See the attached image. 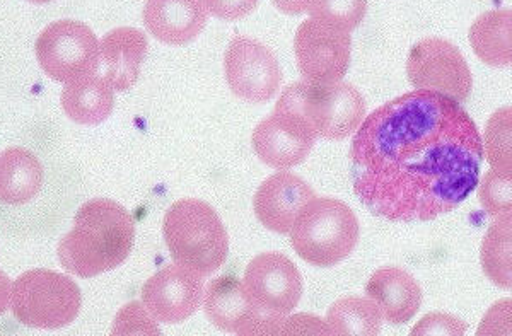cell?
I'll return each mask as SVG.
<instances>
[{"instance_id":"cell-1","label":"cell","mask_w":512,"mask_h":336,"mask_svg":"<svg viewBox=\"0 0 512 336\" xmlns=\"http://www.w3.org/2000/svg\"><path fill=\"white\" fill-rule=\"evenodd\" d=\"M482 137L465 108L415 89L379 106L350 147L354 192L376 217L427 222L477 190Z\"/></svg>"},{"instance_id":"cell-2","label":"cell","mask_w":512,"mask_h":336,"mask_svg":"<svg viewBox=\"0 0 512 336\" xmlns=\"http://www.w3.org/2000/svg\"><path fill=\"white\" fill-rule=\"evenodd\" d=\"M134 241L130 212L110 198H96L77 210L74 227L60 239V265L81 279H93L120 267Z\"/></svg>"},{"instance_id":"cell-3","label":"cell","mask_w":512,"mask_h":336,"mask_svg":"<svg viewBox=\"0 0 512 336\" xmlns=\"http://www.w3.org/2000/svg\"><path fill=\"white\" fill-rule=\"evenodd\" d=\"M164 241L176 265L207 277L224 265L229 236L214 207L198 198H181L163 221Z\"/></svg>"},{"instance_id":"cell-4","label":"cell","mask_w":512,"mask_h":336,"mask_svg":"<svg viewBox=\"0 0 512 336\" xmlns=\"http://www.w3.org/2000/svg\"><path fill=\"white\" fill-rule=\"evenodd\" d=\"M359 221L354 210L338 198L315 197L294 221L292 248L313 267H335L352 255L359 243Z\"/></svg>"},{"instance_id":"cell-5","label":"cell","mask_w":512,"mask_h":336,"mask_svg":"<svg viewBox=\"0 0 512 336\" xmlns=\"http://www.w3.org/2000/svg\"><path fill=\"white\" fill-rule=\"evenodd\" d=\"M275 108L299 111L316 137L333 142L349 139L366 118V99L357 87L344 81L292 82L280 94Z\"/></svg>"},{"instance_id":"cell-6","label":"cell","mask_w":512,"mask_h":336,"mask_svg":"<svg viewBox=\"0 0 512 336\" xmlns=\"http://www.w3.org/2000/svg\"><path fill=\"white\" fill-rule=\"evenodd\" d=\"M82 294L69 275L53 270H30L12 284L14 318L35 330H60L79 316Z\"/></svg>"},{"instance_id":"cell-7","label":"cell","mask_w":512,"mask_h":336,"mask_svg":"<svg viewBox=\"0 0 512 336\" xmlns=\"http://www.w3.org/2000/svg\"><path fill=\"white\" fill-rule=\"evenodd\" d=\"M35 50L41 70L64 84L94 76L101 67L98 38L88 24L76 19L48 24L38 36Z\"/></svg>"},{"instance_id":"cell-8","label":"cell","mask_w":512,"mask_h":336,"mask_svg":"<svg viewBox=\"0 0 512 336\" xmlns=\"http://www.w3.org/2000/svg\"><path fill=\"white\" fill-rule=\"evenodd\" d=\"M410 84L454 101H466L473 89L470 65L460 48L443 38H424L415 45L407 60Z\"/></svg>"},{"instance_id":"cell-9","label":"cell","mask_w":512,"mask_h":336,"mask_svg":"<svg viewBox=\"0 0 512 336\" xmlns=\"http://www.w3.org/2000/svg\"><path fill=\"white\" fill-rule=\"evenodd\" d=\"M227 86L236 98L262 105L274 98L282 84V70L275 53L262 41L234 36L224 53Z\"/></svg>"},{"instance_id":"cell-10","label":"cell","mask_w":512,"mask_h":336,"mask_svg":"<svg viewBox=\"0 0 512 336\" xmlns=\"http://www.w3.org/2000/svg\"><path fill=\"white\" fill-rule=\"evenodd\" d=\"M297 69L308 82L328 84L344 79L350 67L352 36L315 19H306L294 38Z\"/></svg>"},{"instance_id":"cell-11","label":"cell","mask_w":512,"mask_h":336,"mask_svg":"<svg viewBox=\"0 0 512 336\" xmlns=\"http://www.w3.org/2000/svg\"><path fill=\"white\" fill-rule=\"evenodd\" d=\"M315 130L299 111L275 108L256 125L251 137L256 157L268 168H294L303 163L316 144Z\"/></svg>"},{"instance_id":"cell-12","label":"cell","mask_w":512,"mask_h":336,"mask_svg":"<svg viewBox=\"0 0 512 336\" xmlns=\"http://www.w3.org/2000/svg\"><path fill=\"white\" fill-rule=\"evenodd\" d=\"M243 284L263 311L279 316L291 314L303 297L301 272L279 251L255 256L246 267Z\"/></svg>"},{"instance_id":"cell-13","label":"cell","mask_w":512,"mask_h":336,"mask_svg":"<svg viewBox=\"0 0 512 336\" xmlns=\"http://www.w3.org/2000/svg\"><path fill=\"white\" fill-rule=\"evenodd\" d=\"M204 296V277L176 263L154 273L142 287V304L156 321L166 325H176L197 313Z\"/></svg>"},{"instance_id":"cell-14","label":"cell","mask_w":512,"mask_h":336,"mask_svg":"<svg viewBox=\"0 0 512 336\" xmlns=\"http://www.w3.org/2000/svg\"><path fill=\"white\" fill-rule=\"evenodd\" d=\"M315 197V190L301 176L280 171L263 181L256 190L253 209L256 219L268 231L286 236L291 232L299 212Z\"/></svg>"},{"instance_id":"cell-15","label":"cell","mask_w":512,"mask_h":336,"mask_svg":"<svg viewBox=\"0 0 512 336\" xmlns=\"http://www.w3.org/2000/svg\"><path fill=\"white\" fill-rule=\"evenodd\" d=\"M205 316L224 333L253 335L262 319L268 316L250 296L245 284L236 277L210 280L204 296Z\"/></svg>"},{"instance_id":"cell-16","label":"cell","mask_w":512,"mask_h":336,"mask_svg":"<svg viewBox=\"0 0 512 336\" xmlns=\"http://www.w3.org/2000/svg\"><path fill=\"white\" fill-rule=\"evenodd\" d=\"M142 16L149 33L171 47L192 43L209 21L204 0H146Z\"/></svg>"},{"instance_id":"cell-17","label":"cell","mask_w":512,"mask_h":336,"mask_svg":"<svg viewBox=\"0 0 512 336\" xmlns=\"http://www.w3.org/2000/svg\"><path fill=\"white\" fill-rule=\"evenodd\" d=\"M366 296L376 302L390 325H405L422 306V289L412 273L400 267H383L371 275Z\"/></svg>"},{"instance_id":"cell-18","label":"cell","mask_w":512,"mask_h":336,"mask_svg":"<svg viewBox=\"0 0 512 336\" xmlns=\"http://www.w3.org/2000/svg\"><path fill=\"white\" fill-rule=\"evenodd\" d=\"M105 79L115 91H128L139 79L147 55V38L140 29L117 28L99 41Z\"/></svg>"},{"instance_id":"cell-19","label":"cell","mask_w":512,"mask_h":336,"mask_svg":"<svg viewBox=\"0 0 512 336\" xmlns=\"http://www.w3.org/2000/svg\"><path fill=\"white\" fill-rule=\"evenodd\" d=\"M115 89L105 77H82L67 82L62 91V108L65 115L77 125L94 127L105 122L115 105Z\"/></svg>"},{"instance_id":"cell-20","label":"cell","mask_w":512,"mask_h":336,"mask_svg":"<svg viewBox=\"0 0 512 336\" xmlns=\"http://www.w3.org/2000/svg\"><path fill=\"white\" fill-rule=\"evenodd\" d=\"M43 166L40 159L23 147L0 152V202L24 205L40 193Z\"/></svg>"},{"instance_id":"cell-21","label":"cell","mask_w":512,"mask_h":336,"mask_svg":"<svg viewBox=\"0 0 512 336\" xmlns=\"http://www.w3.org/2000/svg\"><path fill=\"white\" fill-rule=\"evenodd\" d=\"M470 45L483 64L490 67H509L512 62V12L495 9L483 12L473 21Z\"/></svg>"},{"instance_id":"cell-22","label":"cell","mask_w":512,"mask_h":336,"mask_svg":"<svg viewBox=\"0 0 512 336\" xmlns=\"http://www.w3.org/2000/svg\"><path fill=\"white\" fill-rule=\"evenodd\" d=\"M326 325L330 335L376 336L381 333L383 314L369 297L349 296L333 302Z\"/></svg>"},{"instance_id":"cell-23","label":"cell","mask_w":512,"mask_h":336,"mask_svg":"<svg viewBox=\"0 0 512 336\" xmlns=\"http://www.w3.org/2000/svg\"><path fill=\"white\" fill-rule=\"evenodd\" d=\"M511 248V215L497 217L483 236L480 261L487 279L502 290H511L512 287Z\"/></svg>"},{"instance_id":"cell-24","label":"cell","mask_w":512,"mask_h":336,"mask_svg":"<svg viewBox=\"0 0 512 336\" xmlns=\"http://www.w3.org/2000/svg\"><path fill=\"white\" fill-rule=\"evenodd\" d=\"M511 134L512 113L507 106L490 116L482 139L483 156L495 171L512 174Z\"/></svg>"},{"instance_id":"cell-25","label":"cell","mask_w":512,"mask_h":336,"mask_svg":"<svg viewBox=\"0 0 512 336\" xmlns=\"http://www.w3.org/2000/svg\"><path fill=\"white\" fill-rule=\"evenodd\" d=\"M367 4V0H313L308 12L318 23L352 33L366 16Z\"/></svg>"},{"instance_id":"cell-26","label":"cell","mask_w":512,"mask_h":336,"mask_svg":"<svg viewBox=\"0 0 512 336\" xmlns=\"http://www.w3.org/2000/svg\"><path fill=\"white\" fill-rule=\"evenodd\" d=\"M512 174L501 173L490 168L482 180L478 181V200L490 217L511 215Z\"/></svg>"},{"instance_id":"cell-27","label":"cell","mask_w":512,"mask_h":336,"mask_svg":"<svg viewBox=\"0 0 512 336\" xmlns=\"http://www.w3.org/2000/svg\"><path fill=\"white\" fill-rule=\"evenodd\" d=\"M113 335H161V331L144 304L130 302L118 313Z\"/></svg>"},{"instance_id":"cell-28","label":"cell","mask_w":512,"mask_h":336,"mask_svg":"<svg viewBox=\"0 0 512 336\" xmlns=\"http://www.w3.org/2000/svg\"><path fill=\"white\" fill-rule=\"evenodd\" d=\"M468 325L453 314L431 313L420 319L419 323L410 331L412 336H461L466 335Z\"/></svg>"},{"instance_id":"cell-29","label":"cell","mask_w":512,"mask_h":336,"mask_svg":"<svg viewBox=\"0 0 512 336\" xmlns=\"http://www.w3.org/2000/svg\"><path fill=\"white\" fill-rule=\"evenodd\" d=\"M279 335H330L325 319L313 314H287L279 328Z\"/></svg>"},{"instance_id":"cell-30","label":"cell","mask_w":512,"mask_h":336,"mask_svg":"<svg viewBox=\"0 0 512 336\" xmlns=\"http://www.w3.org/2000/svg\"><path fill=\"white\" fill-rule=\"evenodd\" d=\"M207 11L222 21H238L250 16L260 0H204Z\"/></svg>"},{"instance_id":"cell-31","label":"cell","mask_w":512,"mask_h":336,"mask_svg":"<svg viewBox=\"0 0 512 336\" xmlns=\"http://www.w3.org/2000/svg\"><path fill=\"white\" fill-rule=\"evenodd\" d=\"M478 335H511V299L499 301L489 309L478 328Z\"/></svg>"},{"instance_id":"cell-32","label":"cell","mask_w":512,"mask_h":336,"mask_svg":"<svg viewBox=\"0 0 512 336\" xmlns=\"http://www.w3.org/2000/svg\"><path fill=\"white\" fill-rule=\"evenodd\" d=\"M274 6L284 14L289 16H299L303 12H308L309 6L313 0H272Z\"/></svg>"},{"instance_id":"cell-33","label":"cell","mask_w":512,"mask_h":336,"mask_svg":"<svg viewBox=\"0 0 512 336\" xmlns=\"http://www.w3.org/2000/svg\"><path fill=\"white\" fill-rule=\"evenodd\" d=\"M12 282L4 270H0V316L11 306Z\"/></svg>"},{"instance_id":"cell-34","label":"cell","mask_w":512,"mask_h":336,"mask_svg":"<svg viewBox=\"0 0 512 336\" xmlns=\"http://www.w3.org/2000/svg\"><path fill=\"white\" fill-rule=\"evenodd\" d=\"M31 4H50L53 0H28Z\"/></svg>"}]
</instances>
